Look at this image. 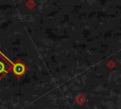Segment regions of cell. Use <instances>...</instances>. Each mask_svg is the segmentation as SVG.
Instances as JSON below:
<instances>
[{"instance_id": "cell-2", "label": "cell", "mask_w": 121, "mask_h": 109, "mask_svg": "<svg viewBox=\"0 0 121 109\" xmlns=\"http://www.w3.org/2000/svg\"><path fill=\"white\" fill-rule=\"evenodd\" d=\"M25 70H26V67H25V65L22 64L21 63H17V64L13 66V71H14V73H15L17 76H20V75L24 74Z\"/></svg>"}, {"instance_id": "cell-1", "label": "cell", "mask_w": 121, "mask_h": 109, "mask_svg": "<svg viewBox=\"0 0 121 109\" xmlns=\"http://www.w3.org/2000/svg\"><path fill=\"white\" fill-rule=\"evenodd\" d=\"M11 68L10 63L0 54V79L3 78Z\"/></svg>"}]
</instances>
